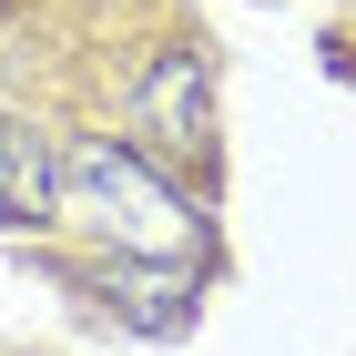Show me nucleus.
Returning <instances> with one entry per match:
<instances>
[{
    "instance_id": "2",
    "label": "nucleus",
    "mask_w": 356,
    "mask_h": 356,
    "mask_svg": "<svg viewBox=\"0 0 356 356\" xmlns=\"http://www.w3.org/2000/svg\"><path fill=\"white\" fill-rule=\"evenodd\" d=\"M133 122L163 143L173 163H204V153H214V82H204V61L163 51L153 72H143V92H133Z\"/></svg>"
},
{
    "instance_id": "3",
    "label": "nucleus",
    "mask_w": 356,
    "mask_h": 356,
    "mask_svg": "<svg viewBox=\"0 0 356 356\" xmlns=\"http://www.w3.org/2000/svg\"><path fill=\"white\" fill-rule=\"evenodd\" d=\"M0 224L10 234L61 224V153H51V133H31L21 112H0Z\"/></svg>"
},
{
    "instance_id": "1",
    "label": "nucleus",
    "mask_w": 356,
    "mask_h": 356,
    "mask_svg": "<svg viewBox=\"0 0 356 356\" xmlns=\"http://www.w3.org/2000/svg\"><path fill=\"white\" fill-rule=\"evenodd\" d=\"M61 224H82L92 245H112L122 265H184L204 245V214L112 133H92V143L61 153Z\"/></svg>"
},
{
    "instance_id": "4",
    "label": "nucleus",
    "mask_w": 356,
    "mask_h": 356,
    "mask_svg": "<svg viewBox=\"0 0 356 356\" xmlns=\"http://www.w3.org/2000/svg\"><path fill=\"white\" fill-rule=\"evenodd\" d=\"M122 316L143 336H173V326H193V296L173 285V265H153V275H122Z\"/></svg>"
}]
</instances>
